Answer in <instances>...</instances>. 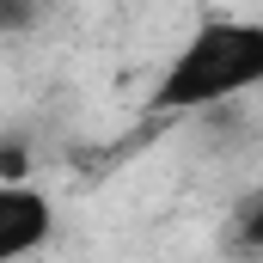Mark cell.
Here are the masks:
<instances>
[{
    "label": "cell",
    "instance_id": "7a4b0ae2",
    "mask_svg": "<svg viewBox=\"0 0 263 263\" xmlns=\"http://www.w3.org/2000/svg\"><path fill=\"white\" fill-rule=\"evenodd\" d=\"M55 227V208L37 184H0V263L31 257Z\"/></svg>",
    "mask_w": 263,
    "mask_h": 263
},
{
    "label": "cell",
    "instance_id": "6da1fadb",
    "mask_svg": "<svg viewBox=\"0 0 263 263\" xmlns=\"http://www.w3.org/2000/svg\"><path fill=\"white\" fill-rule=\"evenodd\" d=\"M251 86H263V25L208 18L178 49V62L165 67L153 104L159 110H208V104H227V98H239Z\"/></svg>",
    "mask_w": 263,
    "mask_h": 263
}]
</instances>
